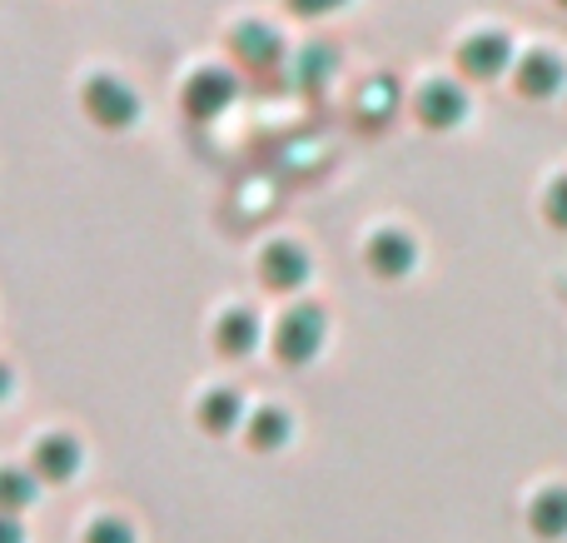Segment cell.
<instances>
[{"label":"cell","mask_w":567,"mask_h":543,"mask_svg":"<svg viewBox=\"0 0 567 543\" xmlns=\"http://www.w3.org/2000/svg\"><path fill=\"white\" fill-rule=\"evenodd\" d=\"M323 345H329V315L313 299H293L275 319V329H269V349H275V359L284 369L313 365L323 355Z\"/></svg>","instance_id":"6da1fadb"},{"label":"cell","mask_w":567,"mask_h":543,"mask_svg":"<svg viewBox=\"0 0 567 543\" xmlns=\"http://www.w3.org/2000/svg\"><path fill=\"white\" fill-rule=\"evenodd\" d=\"M80 110H85V120L100 130H130L145 105H140V90L130 85L125 75H115V70H90V75L80 80Z\"/></svg>","instance_id":"7a4b0ae2"},{"label":"cell","mask_w":567,"mask_h":543,"mask_svg":"<svg viewBox=\"0 0 567 543\" xmlns=\"http://www.w3.org/2000/svg\"><path fill=\"white\" fill-rule=\"evenodd\" d=\"M239 100V75L229 65H199L179 85V110L189 120H219L225 110H235Z\"/></svg>","instance_id":"3957f363"},{"label":"cell","mask_w":567,"mask_h":543,"mask_svg":"<svg viewBox=\"0 0 567 543\" xmlns=\"http://www.w3.org/2000/svg\"><path fill=\"white\" fill-rule=\"evenodd\" d=\"M453 60H458L463 80H498V75H508V70L518 65V45H513L503 30L483 25V30H468V35L458 40Z\"/></svg>","instance_id":"277c9868"},{"label":"cell","mask_w":567,"mask_h":543,"mask_svg":"<svg viewBox=\"0 0 567 543\" xmlns=\"http://www.w3.org/2000/svg\"><path fill=\"white\" fill-rule=\"evenodd\" d=\"M363 265H369L373 279L399 285V279H409L413 269H419V239H413L403 225L369 229V239H363Z\"/></svg>","instance_id":"5b68a950"},{"label":"cell","mask_w":567,"mask_h":543,"mask_svg":"<svg viewBox=\"0 0 567 543\" xmlns=\"http://www.w3.org/2000/svg\"><path fill=\"white\" fill-rule=\"evenodd\" d=\"M468 110H473L468 90L453 75H429L413 90V115H419L423 130H458L468 120Z\"/></svg>","instance_id":"8992f818"},{"label":"cell","mask_w":567,"mask_h":543,"mask_svg":"<svg viewBox=\"0 0 567 543\" xmlns=\"http://www.w3.org/2000/svg\"><path fill=\"white\" fill-rule=\"evenodd\" d=\"M209 345H215L219 359L239 365V359H255L265 349V319L249 305H225L215 315V329H209Z\"/></svg>","instance_id":"52a82bcc"},{"label":"cell","mask_w":567,"mask_h":543,"mask_svg":"<svg viewBox=\"0 0 567 543\" xmlns=\"http://www.w3.org/2000/svg\"><path fill=\"white\" fill-rule=\"evenodd\" d=\"M259 279H265L275 295H299L313 279V255L299 239H269V245L259 249Z\"/></svg>","instance_id":"ba28073f"},{"label":"cell","mask_w":567,"mask_h":543,"mask_svg":"<svg viewBox=\"0 0 567 543\" xmlns=\"http://www.w3.org/2000/svg\"><path fill=\"white\" fill-rule=\"evenodd\" d=\"M30 469H35L40 484H70V479L85 469V449H80L75 434L50 429V434H40L35 444H30Z\"/></svg>","instance_id":"9c48e42d"},{"label":"cell","mask_w":567,"mask_h":543,"mask_svg":"<svg viewBox=\"0 0 567 543\" xmlns=\"http://www.w3.org/2000/svg\"><path fill=\"white\" fill-rule=\"evenodd\" d=\"M567 80V65L558 50L548 45H528L518 50V65H513V90H518L523 100H553L563 90Z\"/></svg>","instance_id":"30bf717a"},{"label":"cell","mask_w":567,"mask_h":543,"mask_svg":"<svg viewBox=\"0 0 567 543\" xmlns=\"http://www.w3.org/2000/svg\"><path fill=\"white\" fill-rule=\"evenodd\" d=\"M195 424L205 429L209 439H229V434H245L249 424V404L235 385H209L205 395L195 399Z\"/></svg>","instance_id":"8fae6325"},{"label":"cell","mask_w":567,"mask_h":543,"mask_svg":"<svg viewBox=\"0 0 567 543\" xmlns=\"http://www.w3.org/2000/svg\"><path fill=\"white\" fill-rule=\"evenodd\" d=\"M225 45H229V55H235L245 70H275V65H284V35L269 25V20H239V25H229Z\"/></svg>","instance_id":"7c38bea8"},{"label":"cell","mask_w":567,"mask_h":543,"mask_svg":"<svg viewBox=\"0 0 567 543\" xmlns=\"http://www.w3.org/2000/svg\"><path fill=\"white\" fill-rule=\"evenodd\" d=\"M399 80L393 75H369V80H359V90L349 95V110H353V120H359L363 130H379V125H389L393 120V110H399Z\"/></svg>","instance_id":"4fadbf2b"},{"label":"cell","mask_w":567,"mask_h":543,"mask_svg":"<svg viewBox=\"0 0 567 543\" xmlns=\"http://www.w3.org/2000/svg\"><path fill=\"white\" fill-rule=\"evenodd\" d=\"M289 439H293V414L284 404H255L249 409L245 444L255 449V454H279V449H289Z\"/></svg>","instance_id":"5bb4252c"},{"label":"cell","mask_w":567,"mask_h":543,"mask_svg":"<svg viewBox=\"0 0 567 543\" xmlns=\"http://www.w3.org/2000/svg\"><path fill=\"white\" fill-rule=\"evenodd\" d=\"M528 529L538 539H567V484H548L528 499Z\"/></svg>","instance_id":"9a60e30c"},{"label":"cell","mask_w":567,"mask_h":543,"mask_svg":"<svg viewBox=\"0 0 567 543\" xmlns=\"http://www.w3.org/2000/svg\"><path fill=\"white\" fill-rule=\"evenodd\" d=\"M40 504V479L30 464H0V514H25Z\"/></svg>","instance_id":"2e32d148"},{"label":"cell","mask_w":567,"mask_h":543,"mask_svg":"<svg viewBox=\"0 0 567 543\" xmlns=\"http://www.w3.org/2000/svg\"><path fill=\"white\" fill-rule=\"evenodd\" d=\"M293 75H299V85L323 90L333 75H339V50H333L329 40H309V45L293 55Z\"/></svg>","instance_id":"e0dca14e"},{"label":"cell","mask_w":567,"mask_h":543,"mask_svg":"<svg viewBox=\"0 0 567 543\" xmlns=\"http://www.w3.org/2000/svg\"><path fill=\"white\" fill-rule=\"evenodd\" d=\"M80 543H140V534H135V524H130V519L95 514L85 524V534H80Z\"/></svg>","instance_id":"ac0fdd59"},{"label":"cell","mask_w":567,"mask_h":543,"mask_svg":"<svg viewBox=\"0 0 567 543\" xmlns=\"http://www.w3.org/2000/svg\"><path fill=\"white\" fill-rule=\"evenodd\" d=\"M543 215H548L553 229H567V170L548 185V195H543Z\"/></svg>","instance_id":"d6986e66"},{"label":"cell","mask_w":567,"mask_h":543,"mask_svg":"<svg viewBox=\"0 0 567 543\" xmlns=\"http://www.w3.org/2000/svg\"><path fill=\"white\" fill-rule=\"evenodd\" d=\"M353 6V0H284V10H293L299 20H319V16H333V10Z\"/></svg>","instance_id":"ffe728a7"},{"label":"cell","mask_w":567,"mask_h":543,"mask_svg":"<svg viewBox=\"0 0 567 543\" xmlns=\"http://www.w3.org/2000/svg\"><path fill=\"white\" fill-rule=\"evenodd\" d=\"M0 543H25V524L16 514H0Z\"/></svg>","instance_id":"44dd1931"},{"label":"cell","mask_w":567,"mask_h":543,"mask_svg":"<svg viewBox=\"0 0 567 543\" xmlns=\"http://www.w3.org/2000/svg\"><path fill=\"white\" fill-rule=\"evenodd\" d=\"M10 395H16V375H10V365L0 359V404H6Z\"/></svg>","instance_id":"7402d4cb"},{"label":"cell","mask_w":567,"mask_h":543,"mask_svg":"<svg viewBox=\"0 0 567 543\" xmlns=\"http://www.w3.org/2000/svg\"><path fill=\"white\" fill-rule=\"evenodd\" d=\"M558 6H567V0H558Z\"/></svg>","instance_id":"603a6c76"}]
</instances>
